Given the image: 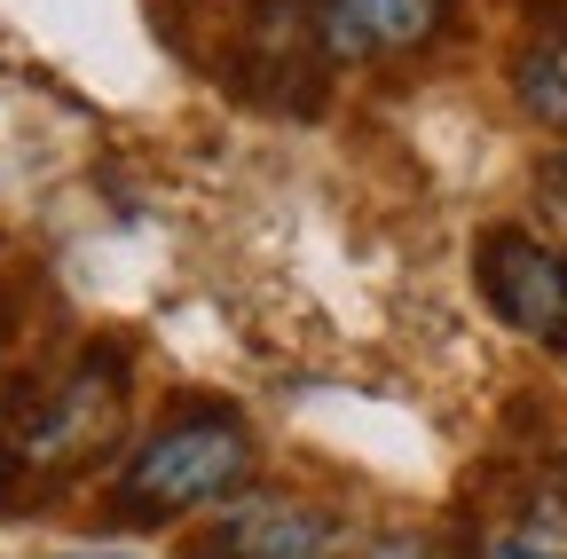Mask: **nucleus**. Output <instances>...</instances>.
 <instances>
[{
    "label": "nucleus",
    "mask_w": 567,
    "mask_h": 559,
    "mask_svg": "<svg viewBox=\"0 0 567 559\" xmlns=\"http://www.w3.org/2000/svg\"><path fill=\"white\" fill-rule=\"evenodd\" d=\"M245 473H252V426L229 402H197L126 457V473L111 480V505L134 520H174L197 505H221Z\"/></svg>",
    "instance_id": "f257e3e1"
},
{
    "label": "nucleus",
    "mask_w": 567,
    "mask_h": 559,
    "mask_svg": "<svg viewBox=\"0 0 567 559\" xmlns=\"http://www.w3.org/2000/svg\"><path fill=\"white\" fill-rule=\"evenodd\" d=\"M323 0H252L237 55H229V87L268 103V111H316L323 103Z\"/></svg>",
    "instance_id": "f03ea898"
},
{
    "label": "nucleus",
    "mask_w": 567,
    "mask_h": 559,
    "mask_svg": "<svg viewBox=\"0 0 567 559\" xmlns=\"http://www.w3.org/2000/svg\"><path fill=\"white\" fill-rule=\"evenodd\" d=\"M473 276H481V300L496 323H513L520 339L567 355V260L551 245H536L528 229H481Z\"/></svg>",
    "instance_id": "7ed1b4c3"
},
{
    "label": "nucleus",
    "mask_w": 567,
    "mask_h": 559,
    "mask_svg": "<svg viewBox=\"0 0 567 559\" xmlns=\"http://www.w3.org/2000/svg\"><path fill=\"white\" fill-rule=\"evenodd\" d=\"M118 410H126V355L118 346H87L80 371H71L48 410L32 417V434H24V457L32 465H71V457H87L118 434Z\"/></svg>",
    "instance_id": "20e7f679"
},
{
    "label": "nucleus",
    "mask_w": 567,
    "mask_h": 559,
    "mask_svg": "<svg viewBox=\"0 0 567 559\" xmlns=\"http://www.w3.org/2000/svg\"><path fill=\"white\" fill-rule=\"evenodd\" d=\"M323 551H331V513L300 497H245L205 536H189V559H323Z\"/></svg>",
    "instance_id": "39448f33"
},
{
    "label": "nucleus",
    "mask_w": 567,
    "mask_h": 559,
    "mask_svg": "<svg viewBox=\"0 0 567 559\" xmlns=\"http://www.w3.org/2000/svg\"><path fill=\"white\" fill-rule=\"evenodd\" d=\"M450 0H323V48L331 55H402L442 32Z\"/></svg>",
    "instance_id": "423d86ee"
},
{
    "label": "nucleus",
    "mask_w": 567,
    "mask_h": 559,
    "mask_svg": "<svg viewBox=\"0 0 567 559\" xmlns=\"http://www.w3.org/2000/svg\"><path fill=\"white\" fill-rule=\"evenodd\" d=\"M513 95H520V111H528V118L567 126V24L513 55Z\"/></svg>",
    "instance_id": "0eeeda50"
},
{
    "label": "nucleus",
    "mask_w": 567,
    "mask_h": 559,
    "mask_svg": "<svg viewBox=\"0 0 567 559\" xmlns=\"http://www.w3.org/2000/svg\"><path fill=\"white\" fill-rule=\"evenodd\" d=\"M481 559H567V497H544L520 520H505L481 544Z\"/></svg>",
    "instance_id": "6e6552de"
},
{
    "label": "nucleus",
    "mask_w": 567,
    "mask_h": 559,
    "mask_svg": "<svg viewBox=\"0 0 567 559\" xmlns=\"http://www.w3.org/2000/svg\"><path fill=\"white\" fill-rule=\"evenodd\" d=\"M536 197H544L551 221H567V151H551V158L536 166Z\"/></svg>",
    "instance_id": "1a4fd4ad"
},
{
    "label": "nucleus",
    "mask_w": 567,
    "mask_h": 559,
    "mask_svg": "<svg viewBox=\"0 0 567 559\" xmlns=\"http://www.w3.org/2000/svg\"><path fill=\"white\" fill-rule=\"evenodd\" d=\"M363 559H450L442 544H425V536H379Z\"/></svg>",
    "instance_id": "9d476101"
},
{
    "label": "nucleus",
    "mask_w": 567,
    "mask_h": 559,
    "mask_svg": "<svg viewBox=\"0 0 567 559\" xmlns=\"http://www.w3.org/2000/svg\"><path fill=\"white\" fill-rule=\"evenodd\" d=\"M48 559H134V551H103V544H71V551H48Z\"/></svg>",
    "instance_id": "9b49d317"
}]
</instances>
